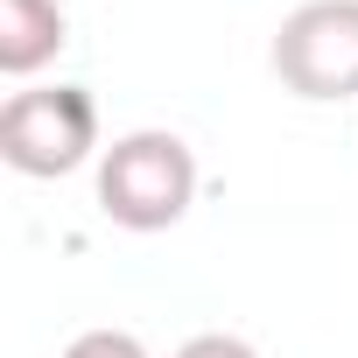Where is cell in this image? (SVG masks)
Segmentation results:
<instances>
[{
  "instance_id": "8992f818",
  "label": "cell",
  "mask_w": 358,
  "mask_h": 358,
  "mask_svg": "<svg viewBox=\"0 0 358 358\" xmlns=\"http://www.w3.org/2000/svg\"><path fill=\"white\" fill-rule=\"evenodd\" d=\"M169 358H260L246 337H232V330H197V337H183Z\"/></svg>"
},
{
  "instance_id": "6da1fadb",
  "label": "cell",
  "mask_w": 358,
  "mask_h": 358,
  "mask_svg": "<svg viewBox=\"0 0 358 358\" xmlns=\"http://www.w3.org/2000/svg\"><path fill=\"white\" fill-rule=\"evenodd\" d=\"M197 204V155L169 127H134L99 155V211L120 232H169Z\"/></svg>"
},
{
  "instance_id": "277c9868",
  "label": "cell",
  "mask_w": 358,
  "mask_h": 358,
  "mask_svg": "<svg viewBox=\"0 0 358 358\" xmlns=\"http://www.w3.org/2000/svg\"><path fill=\"white\" fill-rule=\"evenodd\" d=\"M71 22L57 0H0V71L8 78H36L43 64H57Z\"/></svg>"
},
{
  "instance_id": "5b68a950",
  "label": "cell",
  "mask_w": 358,
  "mask_h": 358,
  "mask_svg": "<svg viewBox=\"0 0 358 358\" xmlns=\"http://www.w3.org/2000/svg\"><path fill=\"white\" fill-rule=\"evenodd\" d=\"M64 358H148V344H141L134 330H113V323H99V330H78V337L64 344Z\"/></svg>"
},
{
  "instance_id": "7a4b0ae2",
  "label": "cell",
  "mask_w": 358,
  "mask_h": 358,
  "mask_svg": "<svg viewBox=\"0 0 358 358\" xmlns=\"http://www.w3.org/2000/svg\"><path fill=\"white\" fill-rule=\"evenodd\" d=\"M99 148V99L85 85H29L0 106V162L15 176H71Z\"/></svg>"
},
{
  "instance_id": "3957f363",
  "label": "cell",
  "mask_w": 358,
  "mask_h": 358,
  "mask_svg": "<svg viewBox=\"0 0 358 358\" xmlns=\"http://www.w3.org/2000/svg\"><path fill=\"white\" fill-rule=\"evenodd\" d=\"M281 92L309 106L358 99V0H302L267 50Z\"/></svg>"
}]
</instances>
